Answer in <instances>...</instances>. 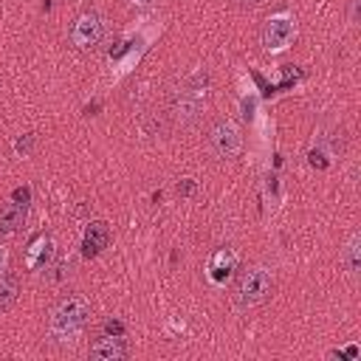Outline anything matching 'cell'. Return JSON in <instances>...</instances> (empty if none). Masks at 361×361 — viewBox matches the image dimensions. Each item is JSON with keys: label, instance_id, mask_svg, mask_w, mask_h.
Masks as SVG:
<instances>
[{"label": "cell", "instance_id": "1", "mask_svg": "<svg viewBox=\"0 0 361 361\" xmlns=\"http://www.w3.org/2000/svg\"><path fill=\"white\" fill-rule=\"evenodd\" d=\"M90 319V302L82 293H71L65 299L56 302V307L51 310L48 319V333L56 341H71Z\"/></svg>", "mask_w": 361, "mask_h": 361}, {"label": "cell", "instance_id": "2", "mask_svg": "<svg viewBox=\"0 0 361 361\" xmlns=\"http://www.w3.org/2000/svg\"><path fill=\"white\" fill-rule=\"evenodd\" d=\"M274 293V274L265 265H254L240 276L237 285V302L243 307H257Z\"/></svg>", "mask_w": 361, "mask_h": 361}, {"label": "cell", "instance_id": "3", "mask_svg": "<svg viewBox=\"0 0 361 361\" xmlns=\"http://www.w3.org/2000/svg\"><path fill=\"white\" fill-rule=\"evenodd\" d=\"M209 147L214 149V155L220 158H237L240 149H243V135H240V127L228 118H220L212 124L209 130Z\"/></svg>", "mask_w": 361, "mask_h": 361}, {"label": "cell", "instance_id": "4", "mask_svg": "<svg viewBox=\"0 0 361 361\" xmlns=\"http://www.w3.org/2000/svg\"><path fill=\"white\" fill-rule=\"evenodd\" d=\"M104 39V17L96 14V11H85L76 17L73 28H71V42L82 51L87 48H96L99 42Z\"/></svg>", "mask_w": 361, "mask_h": 361}, {"label": "cell", "instance_id": "5", "mask_svg": "<svg viewBox=\"0 0 361 361\" xmlns=\"http://www.w3.org/2000/svg\"><path fill=\"white\" fill-rule=\"evenodd\" d=\"M293 37H296V23L288 14L271 17L265 23V28H262V45H265V51H282V48L290 45Z\"/></svg>", "mask_w": 361, "mask_h": 361}, {"label": "cell", "instance_id": "6", "mask_svg": "<svg viewBox=\"0 0 361 361\" xmlns=\"http://www.w3.org/2000/svg\"><path fill=\"white\" fill-rule=\"evenodd\" d=\"M87 355L93 358V361H124L127 358V341L121 338V336H99L93 344H90V350H87Z\"/></svg>", "mask_w": 361, "mask_h": 361}, {"label": "cell", "instance_id": "7", "mask_svg": "<svg viewBox=\"0 0 361 361\" xmlns=\"http://www.w3.org/2000/svg\"><path fill=\"white\" fill-rule=\"evenodd\" d=\"M28 203H8L0 209V237H11L25 226Z\"/></svg>", "mask_w": 361, "mask_h": 361}, {"label": "cell", "instance_id": "8", "mask_svg": "<svg viewBox=\"0 0 361 361\" xmlns=\"http://www.w3.org/2000/svg\"><path fill=\"white\" fill-rule=\"evenodd\" d=\"M107 243H110V228H107V223L96 220V223H90L87 231H85L82 254H85V257H96L102 248H107Z\"/></svg>", "mask_w": 361, "mask_h": 361}, {"label": "cell", "instance_id": "9", "mask_svg": "<svg viewBox=\"0 0 361 361\" xmlns=\"http://www.w3.org/2000/svg\"><path fill=\"white\" fill-rule=\"evenodd\" d=\"M341 265H344L350 274H355V271L361 268V237H358V234H350V240H347V245H344V251H341Z\"/></svg>", "mask_w": 361, "mask_h": 361}, {"label": "cell", "instance_id": "10", "mask_svg": "<svg viewBox=\"0 0 361 361\" xmlns=\"http://www.w3.org/2000/svg\"><path fill=\"white\" fill-rule=\"evenodd\" d=\"M14 299H17V282L0 276V313L8 310V307L14 305Z\"/></svg>", "mask_w": 361, "mask_h": 361}, {"label": "cell", "instance_id": "11", "mask_svg": "<svg viewBox=\"0 0 361 361\" xmlns=\"http://www.w3.org/2000/svg\"><path fill=\"white\" fill-rule=\"evenodd\" d=\"M104 333L107 336H124V324L116 322V319H110V322H104Z\"/></svg>", "mask_w": 361, "mask_h": 361}, {"label": "cell", "instance_id": "12", "mask_svg": "<svg viewBox=\"0 0 361 361\" xmlns=\"http://www.w3.org/2000/svg\"><path fill=\"white\" fill-rule=\"evenodd\" d=\"M31 144H34V133H28L25 138H20V141H17V152H23V155H25V152H31Z\"/></svg>", "mask_w": 361, "mask_h": 361}, {"label": "cell", "instance_id": "13", "mask_svg": "<svg viewBox=\"0 0 361 361\" xmlns=\"http://www.w3.org/2000/svg\"><path fill=\"white\" fill-rule=\"evenodd\" d=\"M11 197H14V203H28V200H31V192L23 186V189H14V195H11Z\"/></svg>", "mask_w": 361, "mask_h": 361}, {"label": "cell", "instance_id": "14", "mask_svg": "<svg viewBox=\"0 0 361 361\" xmlns=\"http://www.w3.org/2000/svg\"><path fill=\"white\" fill-rule=\"evenodd\" d=\"M6 265H8V248H6V245H0V276H3Z\"/></svg>", "mask_w": 361, "mask_h": 361}, {"label": "cell", "instance_id": "15", "mask_svg": "<svg viewBox=\"0 0 361 361\" xmlns=\"http://www.w3.org/2000/svg\"><path fill=\"white\" fill-rule=\"evenodd\" d=\"M237 3H240L243 8H254V6H262L265 0H237Z\"/></svg>", "mask_w": 361, "mask_h": 361}, {"label": "cell", "instance_id": "16", "mask_svg": "<svg viewBox=\"0 0 361 361\" xmlns=\"http://www.w3.org/2000/svg\"><path fill=\"white\" fill-rule=\"evenodd\" d=\"M130 3H133V6H149L152 0H130Z\"/></svg>", "mask_w": 361, "mask_h": 361}]
</instances>
